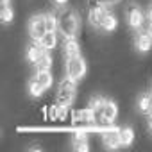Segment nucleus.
I'll list each match as a JSON object with an SVG mask.
<instances>
[{
  "label": "nucleus",
  "mask_w": 152,
  "mask_h": 152,
  "mask_svg": "<svg viewBox=\"0 0 152 152\" xmlns=\"http://www.w3.org/2000/svg\"><path fill=\"white\" fill-rule=\"evenodd\" d=\"M81 31V16L77 13V9L73 7H59L57 9V32L63 38H70V36H77V32Z\"/></svg>",
  "instance_id": "nucleus-1"
},
{
  "label": "nucleus",
  "mask_w": 152,
  "mask_h": 152,
  "mask_svg": "<svg viewBox=\"0 0 152 152\" xmlns=\"http://www.w3.org/2000/svg\"><path fill=\"white\" fill-rule=\"evenodd\" d=\"M75 95H77V81L64 77V79L59 81V84H57L56 104L70 107V106L73 104V100H75Z\"/></svg>",
  "instance_id": "nucleus-2"
},
{
  "label": "nucleus",
  "mask_w": 152,
  "mask_h": 152,
  "mask_svg": "<svg viewBox=\"0 0 152 152\" xmlns=\"http://www.w3.org/2000/svg\"><path fill=\"white\" fill-rule=\"evenodd\" d=\"M88 72L86 59L83 56H73V57H64V75L68 79L73 81H81Z\"/></svg>",
  "instance_id": "nucleus-3"
},
{
  "label": "nucleus",
  "mask_w": 152,
  "mask_h": 152,
  "mask_svg": "<svg viewBox=\"0 0 152 152\" xmlns=\"http://www.w3.org/2000/svg\"><path fill=\"white\" fill-rule=\"evenodd\" d=\"M125 20H127V25L129 29L132 31H141V27L145 25V13L140 9L138 4H129L125 7Z\"/></svg>",
  "instance_id": "nucleus-4"
},
{
  "label": "nucleus",
  "mask_w": 152,
  "mask_h": 152,
  "mask_svg": "<svg viewBox=\"0 0 152 152\" xmlns=\"http://www.w3.org/2000/svg\"><path fill=\"white\" fill-rule=\"evenodd\" d=\"M47 20H45V13L43 15H32L29 18V36L31 41H39L45 34H47Z\"/></svg>",
  "instance_id": "nucleus-5"
},
{
  "label": "nucleus",
  "mask_w": 152,
  "mask_h": 152,
  "mask_svg": "<svg viewBox=\"0 0 152 152\" xmlns=\"http://www.w3.org/2000/svg\"><path fill=\"white\" fill-rule=\"evenodd\" d=\"M72 122L77 125L79 129H91V127H97L95 125V115L90 107L86 109H79L72 113Z\"/></svg>",
  "instance_id": "nucleus-6"
},
{
  "label": "nucleus",
  "mask_w": 152,
  "mask_h": 152,
  "mask_svg": "<svg viewBox=\"0 0 152 152\" xmlns=\"http://www.w3.org/2000/svg\"><path fill=\"white\" fill-rule=\"evenodd\" d=\"M100 138H102L104 148H107V150H116V148L122 147V140H120L118 129H104L100 132Z\"/></svg>",
  "instance_id": "nucleus-7"
},
{
  "label": "nucleus",
  "mask_w": 152,
  "mask_h": 152,
  "mask_svg": "<svg viewBox=\"0 0 152 152\" xmlns=\"http://www.w3.org/2000/svg\"><path fill=\"white\" fill-rule=\"evenodd\" d=\"M116 116H118V104L115 100L107 99L104 107H102V124H104V127H111L113 122L116 120Z\"/></svg>",
  "instance_id": "nucleus-8"
},
{
  "label": "nucleus",
  "mask_w": 152,
  "mask_h": 152,
  "mask_svg": "<svg viewBox=\"0 0 152 152\" xmlns=\"http://www.w3.org/2000/svg\"><path fill=\"white\" fill-rule=\"evenodd\" d=\"M134 48L141 54H147L152 50V36L143 29V31H138V34L134 36Z\"/></svg>",
  "instance_id": "nucleus-9"
},
{
  "label": "nucleus",
  "mask_w": 152,
  "mask_h": 152,
  "mask_svg": "<svg viewBox=\"0 0 152 152\" xmlns=\"http://www.w3.org/2000/svg\"><path fill=\"white\" fill-rule=\"evenodd\" d=\"M45 52H48V50H45V48L39 45V41H32V43L27 47V50H25V59H27L31 64H36V63L43 57Z\"/></svg>",
  "instance_id": "nucleus-10"
},
{
  "label": "nucleus",
  "mask_w": 152,
  "mask_h": 152,
  "mask_svg": "<svg viewBox=\"0 0 152 152\" xmlns=\"http://www.w3.org/2000/svg\"><path fill=\"white\" fill-rule=\"evenodd\" d=\"M63 54L64 57H73V56H81V45L75 36L63 38Z\"/></svg>",
  "instance_id": "nucleus-11"
},
{
  "label": "nucleus",
  "mask_w": 152,
  "mask_h": 152,
  "mask_svg": "<svg viewBox=\"0 0 152 152\" xmlns=\"http://www.w3.org/2000/svg\"><path fill=\"white\" fill-rule=\"evenodd\" d=\"M136 109L141 113V115H152V91H147V93H141L136 100Z\"/></svg>",
  "instance_id": "nucleus-12"
},
{
  "label": "nucleus",
  "mask_w": 152,
  "mask_h": 152,
  "mask_svg": "<svg viewBox=\"0 0 152 152\" xmlns=\"http://www.w3.org/2000/svg\"><path fill=\"white\" fill-rule=\"evenodd\" d=\"M32 79L47 91L52 84H54V75H52V72L48 70V72H34V75H32Z\"/></svg>",
  "instance_id": "nucleus-13"
},
{
  "label": "nucleus",
  "mask_w": 152,
  "mask_h": 152,
  "mask_svg": "<svg viewBox=\"0 0 152 152\" xmlns=\"http://www.w3.org/2000/svg\"><path fill=\"white\" fill-rule=\"evenodd\" d=\"M50 120H54V122H64V120H68L70 118V107H66V106H59V104H54L50 109Z\"/></svg>",
  "instance_id": "nucleus-14"
},
{
  "label": "nucleus",
  "mask_w": 152,
  "mask_h": 152,
  "mask_svg": "<svg viewBox=\"0 0 152 152\" xmlns=\"http://www.w3.org/2000/svg\"><path fill=\"white\" fill-rule=\"evenodd\" d=\"M118 29V18H116V15L115 13H111L109 9H107V13H106V16H104V20H102V25H100V31H104V32H115Z\"/></svg>",
  "instance_id": "nucleus-15"
},
{
  "label": "nucleus",
  "mask_w": 152,
  "mask_h": 152,
  "mask_svg": "<svg viewBox=\"0 0 152 152\" xmlns=\"http://www.w3.org/2000/svg\"><path fill=\"white\" fill-rule=\"evenodd\" d=\"M57 34H59L57 31H47V34L39 39V45H41L45 50H48V52L54 50V48L57 47V41H59V39H57Z\"/></svg>",
  "instance_id": "nucleus-16"
},
{
  "label": "nucleus",
  "mask_w": 152,
  "mask_h": 152,
  "mask_svg": "<svg viewBox=\"0 0 152 152\" xmlns=\"http://www.w3.org/2000/svg\"><path fill=\"white\" fill-rule=\"evenodd\" d=\"M118 132H120V140H122V147H131L134 143V129L129 127V125H124V127H118Z\"/></svg>",
  "instance_id": "nucleus-17"
},
{
  "label": "nucleus",
  "mask_w": 152,
  "mask_h": 152,
  "mask_svg": "<svg viewBox=\"0 0 152 152\" xmlns=\"http://www.w3.org/2000/svg\"><path fill=\"white\" fill-rule=\"evenodd\" d=\"M52 68V56L50 52H45L43 57L34 64V72H48Z\"/></svg>",
  "instance_id": "nucleus-18"
},
{
  "label": "nucleus",
  "mask_w": 152,
  "mask_h": 152,
  "mask_svg": "<svg viewBox=\"0 0 152 152\" xmlns=\"http://www.w3.org/2000/svg\"><path fill=\"white\" fill-rule=\"evenodd\" d=\"M0 20H2L4 23H11L15 20V9L9 4L2 6V9H0Z\"/></svg>",
  "instance_id": "nucleus-19"
},
{
  "label": "nucleus",
  "mask_w": 152,
  "mask_h": 152,
  "mask_svg": "<svg viewBox=\"0 0 152 152\" xmlns=\"http://www.w3.org/2000/svg\"><path fill=\"white\" fill-rule=\"evenodd\" d=\"M72 148H73V150H77V152H88V150H90L88 138H73V141H72Z\"/></svg>",
  "instance_id": "nucleus-20"
},
{
  "label": "nucleus",
  "mask_w": 152,
  "mask_h": 152,
  "mask_svg": "<svg viewBox=\"0 0 152 152\" xmlns=\"http://www.w3.org/2000/svg\"><path fill=\"white\" fill-rule=\"evenodd\" d=\"M27 90H29V95L32 97V99H38V97H41L43 93H45V90L34 81V79H31L29 81V86H27Z\"/></svg>",
  "instance_id": "nucleus-21"
},
{
  "label": "nucleus",
  "mask_w": 152,
  "mask_h": 152,
  "mask_svg": "<svg viewBox=\"0 0 152 152\" xmlns=\"http://www.w3.org/2000/svg\"><path fill=\"white\" fill-rule=\"evenodd\" d=\"M45 20H47V29L48 31H57V11H48L45 13Z\"/></svg>",
  "instance_id": "nucleus-22"
},
{
  "label": "nucleus",
  "mask_w": 152,
  "mask_h": 152,
  "mask_svg": "<svg viewBox=\"0 0 152 152\" xmlns=\"http://www.w3.org/2000/svg\"><path fill=\"white\" fill-rule=\"evenodd\" d=\"M99 2L102 4V6H106V7H113V6H116V4H120L122 0H99Z\"/></svg>",
  "instance_id": "nucleus-23"
},
{
  "label": "nucleus",
  "mask_w": 152,
  "mask_h": 152,
  "mask_svg": "<svg viewBox=\"0 0 152 152\" xmlns=\"http://www.w3.org/2000/svg\"><path fill=\"white\" fill-rule=\"evenodd\" d=\"M68 2H70V0H52V4H54L56 7H66Z\"/></svg>",
  "instance_id": "nucleus-24"
},
{
  "label": "nucleus",
  "mask_w": 152,
  "mask_h": 152,
  "mask_svg": "<svg viewBox=\"0 0 152 152\" xmlns=\"http://www.w3.org/2000/svg\"><path fill=\"white\" fill-rule=\"evenodd\" d=\"M27 150H29V152H32V150H34V152H41V150H43V147H41V145H29V147H27Z\"/></svg>",
  "instance_id": "nucleus-25"
},
{
  "label": "nucleus",
  "mask_w": 152,
  "mask_h": 152,
  "mask_svg": "<svg viewBox=\"0 0 152 152\" xmlns=\"http://www.w3.org/2000/svg\"><path fill=\"white\" fill-rule=\"evenodd\" d=\"M145 31H147V32H148V34L152 36V22H148V23L145 25Z\"/></svg>",
  "instance_id": "nucleus-26"
},
{
  "label": "nucleus",
  "mask_w": 152,
  "mask_h": 152,
  "mask_svg": "<svg viewBox=\"0 0 152 152\" xmlns=\"http://www.w3.org/2000/svg\"><path fill=\"white\" fill-rule=\"evenodd\" d=\"M147 127H148V131L152 132V115H148V120H147Z\"/></svg>",
  "instance_id": "nucleus-27"
},
{
  "label": "nucleus",
  "mask_w": 152,
  "mask_h": 152,
  "mask_svg": "<svg viewBox=\"0 0 152 152\" xmlns=\"http://www.w3.org/2000/svg\"><path fill=\"white\" fill-rule=\"evenodd\" d=\"M6 4H11V0H2V6H6Z\"/></svg>",
  "instance_id": "nucleus-28"
},
{
  "label": "nucleus",
  "mask_w": 152,
  "mask_h": 152,
  "mask_svg": "<svg viewBox=\"0 0 152 152\" xmlns=\"http://www.w3.org/2000/svg\"><path fill=\"white\" fill-rule=\"evenodd\" d=\"M150 91H152V90H150Z\"/></svg>",
  "instance_id": "nucleus-29"
}]
</instances>
